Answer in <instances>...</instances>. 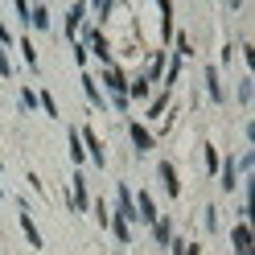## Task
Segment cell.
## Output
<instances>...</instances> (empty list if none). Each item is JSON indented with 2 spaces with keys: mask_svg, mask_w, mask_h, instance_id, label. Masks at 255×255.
Listing matches in <instances>:
<instances>
[{
  "mask_svg": "<svg viewBox=\"0 0 255 255\" xmlns=\"http://www.w3.org/2000/svg\"><path fill=\"white\" fill-rule=\"evenodd\" d=\"M78 140L87 144V156H91V161L103 169V165H107V148H103V140L95 136V128H91V124H83V128H78Z\"/></svg>",
  "mask_w": 255,
  "mask_h": 255,
  "instance_id": "1",
  "label": "cell"
},
{
  "mask_svg": "<svg viewBox=\"0 0 255 255\" xmlns=\"http://www.w3.org/2000/svg\"><path fill=\"white\" fill-rule=\"evenodd\" d=\"M70 206H74L78 214L91 210V194H87V177H83V169H78L74 177H70Z\"/></svg>",
  "mask_w": 255,
  "mask_h": 255,
  "instance_id": "2",
  "label": "cell"
},
{
  "mask_svg": "<svg viewBox=\"0 0 255 255\" xmlns=\"http://www.w3.org/2000/svg\"><path fill=\"white\" fill-rule=\"evenodd\" d=\"M103 87L111 91V99H128V74L120 66H107L103 70Z\"/></svg>",
  "mask_w": 255,
  "mask_h": 255,
  "instance_id": "3",
  "label": "cell"
},
{
  "mask_svg": "<svg viewBox=\"0 0 255 255\" xmlns=\"http://www.w3.org/2000/svg\"><path fill=\"white\" fill-rule=\"evenodd\" d=\"M124 128H128V136H132V144H136V152H148V148L156 144V136L148 132L144 124H136V120H124Z\"/></svg>",
  "mask_w": 255,
  "mask_h": 255,
  "instance_id": "4",
  "label": "cell"
},
{
  "mask_svg": "<svg viewBox=\"0 0 255 255\" xmlns=\"http://www.w3.org/2000/svg\"><path fill=\"white\" fill-rule=\"evenodd\" d=\"M156 177H161V185H165V194H169V198H181V181H177V169H173L169 161H156Z\"/></svg>",
  "mask_w": 255,
  "mask_h": 255,
  "instance_id": "5",
  "label": "cell"
},
{
  "mask_svg": "<svg viewBox=\"0 0 255 255\" xmlns=\"http://www.w3.org/2000/svg\"><path fill=\"white\" fill-rule=\"evenodd\" d=\"M231 239H235V255H255V247H251V222L239 218L235 231H231Z\"/></svg>",
  "mask_w": 255,
  "mask_h": 255,
  "instance_id": "6",
  "label": "cell"
},
{
  "mask_svg": "<svg viewBox=\"0 0 255 255\" xmlns=\"http://www.w3.org/2000/svg\"><path fill=\"white\" fill-rule=\"evenodd\" d=\"M83 21H87V4H70L66 8V25H62L70 41H78V25H83Z\"/></svg>",
  "mask_w": 255,
  "mask_h": 255,
  "instance_id": "7",
  "label": "cell"
},
{
  "mask_svg": "<svg viewBox=\"0 0 255 255\" xmlns=\"http://www.w3.org/2000/svg\"><path fill=\"white\" fill-rule=\"evenodd\" d=\"M206 95H210V103H227V91H222L218 66H206Z\"/></svg>",
  "mask_w": 255,
  "mask_h": 255,
  "instance_id": "8",
  "label": "cell"
},
{
  "mask_svg": "<svg viewBox=\"0 0 255 255\" xmlns=\"http://www.w3.org/2000/svg\"><path fill=\"white\" fill-rule=\"evenodd\" d=\"M25 25H33V29H50V8H45V4H29Z\"/></svg>",
  "mask_w": 255,
  "mask_h": 255,
  "instance_id": "9",
  "label": "cell"
},
{
  "mask_svg": "<svg viewBox=\"0 0 255 255\" xmlns=\"http://www.w3.org/2000/svg\"><path fill=\"white\" fill-rule=\"evenodd\" d=\"M21 231H25V239H29V243H33L37 251L45 247V239H41V231H37V222L29 218V210H21Z\"/></svg>",
  "mask_w": 255,
  "mask_h": 255,
  "instance_id": "10",
  "label": "cell"
},
{
  "mask_svg": "<svg viewBox=\"0 0 255 255\" xmlns=\"http://www.w3.org/2000/svg\"><path fill=\"white\" fill-rule=\"evenodd\" d=\"M152 239H156L161 247H169V243H173V218H156V222H152Z\"/></svg>",
  "mask_w": 255,
  "mask_h": 255,
  "instance_id": "11",
  "label": "cell"
},
{
  "mask_svg": "<svg viewBox=\"0 0 255 255\" xmlns=\"http://www.w3.org/2000/svg\"><path fill=\"white\" fill-rule=\"evenodd\" d=\"M70 161L83 169V161H87V148H83V140H78V128H70Z\"/></svg>",
  "mask_w": 255,
  "mask_h": 255,
  "instance_id": "12",
  "label": "cell"
},
{
  "mask_svg": "<svg viewBox=\"0 0 255 255\" xmlns=\"http://www.w3.org/2000/svg\"><path fill=\"white\" fill-rule=\"evenodd\" d=\"M173 103V91H161V95H156V99L148 103V120H156V116H165V107Z\"/></svg>",
  "mask_w": 255,
  "mask_h": 255,
  "instance_id": "13",
  "label": "cell"
},
{
  "mask_svg": "<svg viewBox=\"0 0 255 255\" xmlns=\"http://www.w3.org/2000/svg\"><path fill=\"white\" fill-rule=\"evenodd\" d=\"M83 91H87V99H91L95 107H107V99L99 95V87H95V78H91V74H83Z\"/></svg>",
  "mask_w": 255,
  "mask_h": 255,
  "instance_id": "14",
  "label": "cell"
},
{
  "mask_svg": "<svg viewBox=\"0 0 255 255\" xmlns=\"http://www.w3.org/2000/svg\"><path fill=\"white\" fill-rule=\"evenodd\" d=\"M202 156H206V173H218L222 169V156H218L214 144H202Z\"/></svg>",
  "mask_w": 255,
  "mask_h": 255,
  "instance_id": "15",
  "label": "cell"
},
{
  "mask_svg": "<svg viewBox=\"0 0 255 255\" xmlns=\"http://www.w3.org/2000/svg\"><path fill=\"white\" fill-rule=\"evenodd\" d=\"M132 99H148V83H144V78H132V83H128V103H132Z\"/></svg>",
  "mask_w": 255,
  "mask_h": 255,
  "instance_id": "16",
  "label": "cell"
},
{
  "mask_svg": "<svg viewBox=\"0 0 255 255\" xmlns=\"http://www.w3.org/2000/svg\"><path fill=\"white\" fill-rule=\"evenodd\" d=\"M161 8V37H173V4L165 0V4H156Z\"/></svg>",
  "mask_w": 255,
  "mask_h": 255,
  "instance_id": "17",
  "label": "cell"
},
{
  "mask_svg": "<svg viewBox=\"0 0 255 255\" xmlns=\"http://www.w3.org/2000/svg\"><path fill=\"white\" fill-rule=\"evenodd\" d=\"M21 54H25V66H29V70L41 66V58H37V50H33V41H29V37H21Z\"/></svg>",
  "mask_w": 255,
  "mask_h": 255,
  "instance_id": "18",
  "label": "cell"
},
{
  "mask_svg": "<svg viewBox=\"0 0 255 255\" xmlns=\"http://www.w3.org/2000/svg\"><path fill=\"white\" fill-rule=\"evenodd\" d=\"M169 247H173V255H202V247L198 243H185V239H173Z\"/></svg>",
  "mask_w": 255,
  "mask_h": 255,
  "instance_id": "19",
  "label": "cell"
},
{
  "mask_svg": "<svg viewBox=\"0 0 255 255\" xmlns=\"http://www.w3.org/2000/svg\"><path fill=\"white\" fill-rule=\"evenodd\" d=\"M37 103L45 107V116H50V120H58V103H54V95H50V91H41V95H37Z\"/></svg>",
  "mask_w": 255,
  "mask_h": 255,
  "instance_id": "20",
  "label": "cell"
},
{
  "mask_svg": "<svg viewBox=\"0 0 255 255\" xmlns=\"http://www.w3.org/2000/svg\"><path fill=\"white\" fill-rule=\"evenodd\" d=\"M206 231H218V206H206Z\"/></svg>",
  "mask_w": 255,
  "mask_h": 255,
  "instance_id": "21",
  "label": "cell"
},
{
  "mask_svg": "<svg viewBox=\"0 0 255 255\" xmlns=\"http://www.w3.org/2000/svg\"><path fill=\"white\" fill-rule=\"evenodd\" d=\"M95 218H99V227H111V214H107V202H95Z\"/></svg>",
  "mask_w": 255,
  "mask_h": 255,
  "instance_id": "22",
  "label": "cell"
},
{
  "mask_svg": "<svg viewBox=\"0 0 255 255\" xmlns=\"http://www.w3.org/2000/svg\"><path fill=\"white\" fill-rule=\"evenodd\" d=\"M235 91H239V103H251V78H243Z\"/></svg>",
  "mask_w": 255,
  "mask_h": 255,
  "instance_id": "23",
  "label": "cell"
},
{
  "mask_svg": "<svg viewBox=\"0 0 255 255\" xmlns=\"http://www.w3.org/2000/svg\"><path fill=\"white\" fill-rule=\"evenodd\" d=\"M21 107L33 111V107H37V91H21Z\"/></svg>",
  "mask_w": 255,
  "mask_h": 255,
  "instance_id": "24",
  "label": "cell"
},
{
  "mask_svg": "<svg viewBox=\"0 0 255 255\" xmlns=\"http://www.w3.org/2000/svg\"><path fill=\"white\" fill-rule=\"evenodd\" d=\"M0 74L12 78V62H8V54H4V50H0Z\"/></svg>",
  "mask_w": 255,
  "mask_h": 255,
  "instance_id": "25",
  "label": "cell"
},
{
  "mask_svg": "<svg viewBox=\"0 0 255 255\" xmlns=\"http://www.w3.org/2000/svg\"><path fill=\"white\" fill-rule=\"evenodd\" d=\"M87 58H91V54H87V50H83V45H78V41H74V62H78V66H87Z\"/></svg>",
  "mask_w": 255,
  "mask_h": 255,
  "instance_id": "26",
  "label": "cell"
}]
</instances>
